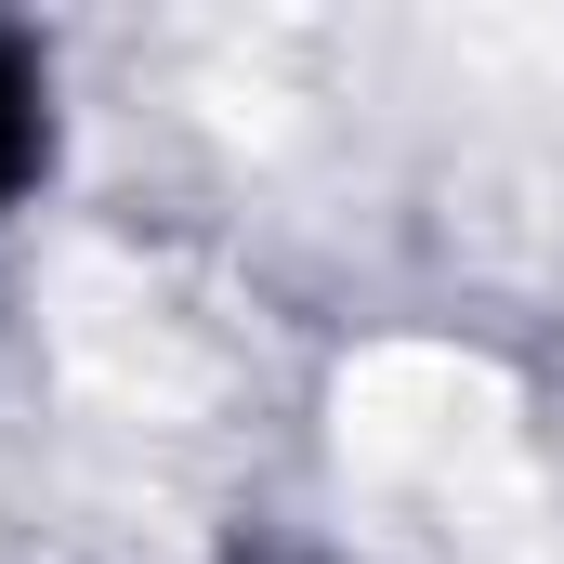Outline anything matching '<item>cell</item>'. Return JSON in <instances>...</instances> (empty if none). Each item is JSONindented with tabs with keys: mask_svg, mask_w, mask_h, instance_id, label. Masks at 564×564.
<instances>
[{
	"mask_svg": "<svg viewBox=\"0 0 564 564\" xmlns=\"http://www.w3.org/2000/svg\"><path fill=\"white\" fill-rule=\"evenodd\" d=\"M40 144H53V119H40V53L0 26V210L40 184Z\"/></svg>",
	"mask_w": 564,
	"mask_h": 564,
	"instance_id": "6da1fadb",
	"label": "cell"
}]
</instances>
